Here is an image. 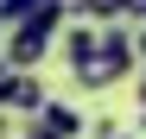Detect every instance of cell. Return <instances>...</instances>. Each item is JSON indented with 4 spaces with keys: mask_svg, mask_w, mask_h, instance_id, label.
<instances>
[{
    "mask_svg": "<svg viewBox=\"0 0 146 139\" xmlns=\"http://www.w3.org/2000/svg\"><path fill=\"white\" fill-rule=\"evenodd\" d=\"M127 76H140V51H133V38L121 32V26H108L102 32V57H95L89 70H76V89H114V82H127Z\"/></svg>",
    "mask_w": 146,
    "mask_h": 139,
    "instance_id": "6da1fadb",
    "label": "cell"
},
{
    "mask_svg": "<svg viewBox=\"0 0 146 139\" xmlns=\"http://www.w3.org/2000/svg\"><path fill=\"white\" fill-rule=\"evenodd\" d=\"M0 108L7 114H44V89H38V76H26V70H13L7 82H0Z\"/></svg>",
    "mask_w": 146,
    "mask_h": 139,
    "instance_id": "7a4b0ae2",
    "label": "cell"
},
{
    "mask_svg": "<svg viewBox=\"0 0 146 139\" xmlns=\"http://www.w3.org/2000/svg\"><path fill=\"white\" fill-rule=\"evenodd\" d=\"M102 32H108V26H83V19L64 32V63H70V76H76V70H89L95 57H102Z\"/></svg>",
    "mask_w": 146,
    "mask_h": 139,
    "instance_id": "3957f363",
    "label": "cell"
},
{
    "mask_svg": "<svg viewBox=\"0 0 146 139\" xmlns=\"http://www.w3.org/2000/svg\"><path fill=\"white\" fill-rule=\"evenodd\" d=\"M44 51H51V38H44V32H32V26L7 32V44H0V57H7L13 70H26V76H32V63H44Z\"/></svg>",
    "mask_w": 146,
    "mask_h": 139,
    "instance_id": "277c9868",
    "label": "cell"
},
{
    "mask_svg": "<svg viewBox=\"0 0 146 139\" xmlns=\"http://www.w3.org/2000/svg\"><path fill=\"white\" fill-rule=\"evenodd\" d=\"M32 120L51 133V139H83V114L70 101H44V114H32Z\"/></svg>",
    "mask_w": 146,
    "mask_h": 139,
    "instance_id": "5b68a950",
    "label": "cell"
},
{
    "mask_svg": "<svg viewBox=\"0 0 146 139\" xmlns=\"http://www.w3.org/2000/svg\"><path fill=\"white\" fill-rule=\"evenodd\" d=\"M70 19H83V26H121V0H70Z\"/></svg>",
    "mask_w": 146,
    "mask_h": 139,
    "instance_id": "8992f818",
    "label": "cell"
},
{
    "mask_svg": "<svg viewBox=\"0 0 146 139\" xmlns=\"http://www.w3.org/2000/svg\"><path fill=\"white\" fill-rule=\"evenodd\" d=\"M127 13H133L140 26H146V0H121V19H127Z\"/></svg>",
    "mask_w": 146,
    "mask_h": 139,
    "instance_id": "52a82bcc",
    "label": "cell"
},
{
    "mask_svg": "<svg viewBox=\"0 0 146 139\" xmlns=\"http://www.w3.org/2000/svg\"><path fill=\"white\" fill-rule=\"evenodd\" d=\"M0 139H13V114L7 108H0Z\"/></svg>",
    "mask_w": 146,
    "mask_h": 139,
    "instance_id": "ba28073f",
    "label": "cell"
},
{
    "mask_svg": "<svg viewBox=\"0 0 146 139\" xmlns=\"http://www.w3.org/2000/svg\"><path fill=\"white\" fill-rule=\"evenodd\" d=\"M133 51H140V63H146V26H140V32H133Z\"/></svg>",
    "mask_w": 146,
    "mask_h": 139,
    "instance_id": "9c48e42d",
    "label": "cell"
},
{
    "mask_svg": "<svg viewBox=\"0 0 146 139\" xmlns=\"http://www.w3.org/2000/svg\"><path fill=\"white\" fill-rule=\"evenodd\" d=\"M26 139H51V133H44V127H38V120H32V133H26Z\"/></svg>",
    "mask_w": 146,
    "mask_h": 139,
    "instance_id": "30bf717a",
    "label": "cell"
},
{
    "mask_svg": "<svg viewBox=\"0 0 146 139\" xmlns=\"http://www.w3.org/2000/svg\"><path fill=\"white\" fill-rule=\"evenodd\" d=\"M140 133H146V108H140Z\"/></svg>",
    "mask_w": 146,
    "mask_h": 139,
    "instance_id": "8fae6325",
    "label": "cell"
}]
</instances>
